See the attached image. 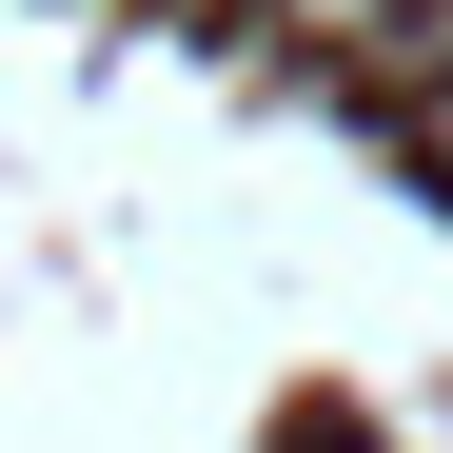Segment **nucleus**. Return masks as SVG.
<instances>
[{"label":"nucleus","instance_id":"1","mask_svg":"<svg viewBox=\"0 0 453 453\" xmlns=\"http://www.w3.org/2000/svg\"><path fill=\"white\" fill-rule=\"evenodd\" d=\"M276 20L316 40V59H374V80H434V59H453V40H434V0H276Z\"/></svg>","mask_w":453,"mask_h":453},{"label":"nucleus","instance_id":"2","mask_svg":"<svg viewBox=\"0 0 453 453\" xmlns=\"http://www.w3.org/2000/svg\"><path fill=\"white\" fill-rule=\"evenodd\" d=\"M414 138H434V158H453V59H434V80H414Z\"/></svg>","mask_w":453,"mask_h":453}]
</instances>
